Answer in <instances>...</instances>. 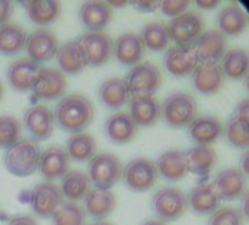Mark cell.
<instances>
[{
  "mask_svg": "<svg viewBox=\"0 0 249 225\" xmlns=\"http://www.w3.org/2000/svg\"><path fill=\"white\" fill-rule=\"evenodd\" d=\"M150 208L156 220L162 223H172L184 217L188 209L187 195L178 187H160L158 189L152 199Z\"/></svg>",
  "mask_w": 249,
  "mask_h": 225,
  "instance_id": "4",
  "label": "cell"
},
{
  "mask_svg": "<svg viewBox=\"0 0 249 225\" xmlns=\"http://www.w3.org/2000/svg\"><path fill=\"white\" fill-rule=\"evenodd\" d=\"M146 48L136 32H123L112 42V54L124 66H136L144 57Z\"/></svg>",
  "mask_w": 249,
  "mask_h": 225,
  "instance_id": "21",
  "label": "cell"
},
{
  "mask_svg": "<svg viewBox=\"0 0 249 225\" xmlns=\"http://www.w3.org/2000/svg\"><path fill=\"white\" fill-rule=\"evenodd\" d=\"M188 138L196 142V145L212 146L223 136V123L214 116H197L193 123L187 127Z\"/></svg>",
  "mask_w": 249,
  "mask_h": 225,
  "instance_id": "19",
  "label": "cell"
},
{
  "mask_svg": "<svg viewBox=\"0 0 249 225\" xmlns=\"http://www.w3.org/2000/svg\"><path fill=\"white\" fill-rule=\"evenodd\" d=\"M89 225H114L112 223H109V221H105V220H102V221H95V223H92V224Z\"/></svg>",
  "mask_w": 249,
  "mask_h": 225,
  "instance_id": "51",
  "label": "cell"
},
{
  "mask_svg": "<svg viewBox=\"0 0 249 225\" xmlns=\"http://www.w3.org/2000/svg\"><path fill=\"white\" fill-rule=\"evenodd\" d=\"M220 4V1L217 0H198L197 1V6L203 10H212V9H216L217 6Z\"/></svg>",
  "mask_w": 249,
  "mask_h": 225,
  "instance_id": "47",
  "label": "cell"
},
{
  "mask_svg": "<svg viewBox=\"0 0 249 225\" xmlns=\"http://www.w3.org/2000/svg\"><path fill=\"white\" fill-rule=\"evenodd\" d=\"M13 9H15L13 1L0 0V25L9 22V19H10V16H12V13H13Z\"/></svg>",
  "mask_w": 249,
  "mask_h": 225,
  "instance_id": "44",
  "label": "cell"
},
{
  "mask_svg": "<svg viewBox=\"0 0 249 225\" xmlns=\"http://www.w3.org/2000/svg\"><path fill=\"white\" fill-rule=\"evenodd\" d=\"M159 177L168 180V182H179L187 177L188 171V163L185 157V151L179 149H169L158 158L155 163Z\"/></svg>",
  "mask_w": 249,
  "mask_h": 225,
  "instance_id": "26",
  "label": "cell"
},
{
  "mask_svg": "<svg viewBox=\"0 0 249 225\" xmlns=\"http://www.w3.org/2000/svg\"><path fill=\"white\" fill-rule=\"evenodd\" d=\"M124 82L130 95H155L162 85V72L152 61H140L127 72Z\"/></svg>",
  "mask_w": 249,
  "mask_h": 225,
  "instance_id": "7",
  "label": "cell"
},
{
  "mask_svg": "<svg viewBox=\"0 0 249 225\" xmlns=\"http://www.w3.org/2000/svg\"><path fill=\"white\" fill-rule=\"evenodd\" d=\"M198 105L188 92H174L160 104V119L172 129H185L197 117Z\"/></svg>",
  "mask_w": 249,
  "mask_h": 225,
  "instance_id": "2",
  "label": "cell"
},
{
  "mask_svg": "<svg viewBox=\"0 0 249 225\" xmlns=\"http://www.w3.org/2000/svg\"><path fill=\"white\" fill-rule=\"evenodd\" d=\"M239 165L241 167H238L245 176H248V171H249V154L248 151H244L242 152V157H241V161H239Z\"/></svg>",
  "mask_w": 249,
  "mask_h": 225,
  "instance_id": "48",
  "label": "cell"
},
{
  "mask_svg": "<svg viewBox=\"0 0 249 225\" xmlns=\"http://www.w3.org/2000/svg\"><path fill=\"white\" fill-rule=\"evenodd\" d=\"M107 3L109 4L111 9H112V7H124V6L128 4L127 1H120V0H112V1H107Z\"/></svg>",
  "mask_w": 249,
  "mask_h": 225,
  "instance_id": "49",
  "label": "cell"
},
{
  "mask_svg": "<svg viewBox=\"0 0 249 225\" xmlns=\"http://www.w3.org/2000/svg\"><path fill=\"white\" fill-rule=\"evenodd\" d=\"M98 97L105 107H108L111 110H118L128 102L130 92H128V88H127L124 79L109 78V79H105L99 85Z\"/></svg>",
  "mask_w": 249,
  "mask_h": 225,
  "instance_id": "32",
  "label": "cell"
},
{
  "mask_svg": "<svg viewBox=\"0 0 249 225\" xmlns=\"http://www.w3.org/2000/svg\"><path fill=\"white\" fill-rule=\"evenodd\" d=\"M163 66L175 78L190 76L198 66V59L196 56L193 45H172L165 50Z\"/></svg>",
  "mask_w": 249,
  "mask_h": 225,
  "instance_id": "14",
  "label": "cell"
},
{
  "mask_svg": "<svg viewBox=\"0 0 249 225\" xmlns=\"http://www.w3.org/2000/svg\"><path fill=\"white\" fill-rule=\"evenodd\" d=\"M54 122L67 133H80L89 127L93 120L95 108L89 98L82 94H70L63 97L54 111Z\"/></svg>",
  "mask_w": 249,
  "mask_h": 225,
  "instance_id": "1",
  "label": "cell"
},
{
  "mask_svg": "<svg viewBox=\"0 0 249 225\" xmlns=\"http://www.w3.org/2000/svg\"><path fill=\"white\" fill-rule=\"evenodd\" d=\"M31 91L38 100H61L67 91V78L58 69L41 67Z\"/></svg>",
  "mask_w": 249,
  "mask_h": 225,
  "instance_id": "12",
  "label": "cell"
},
{
  "mask_svg": "<svg viewBox=\"0 0 249 225\" xmlns=\"http://www.w3.org/2000/svg\"><path fill=\"white\" fill-rule=\"evenodd\" d=\"M32 211L39 218H51L55 209L63 204V195L53 182H41L34 186L29 195Z\"/></svg>",
  "mask_w": 249,
  "mask_h": 225,
  "instance_id": "13",
  "label": "cell"
},
{
  "mask_svg": "<svg viewBox=\"0 0 249 225\" xmlns=\"http://www.w3.org/2000/svg\"><path fill=\"white\" fill-rule=\"evenodd\" d=\"M29 20L35 25L45 26L57 20L61 13V4L57 0H29L20 1Z\"/></svg>",
  "mask_w": 249,
  "mask_h": 225,
  "instance_id": "30",
  "label": "cell"
},
{
  "mask_svg": "<svg viewBox=\"0 0 249 225\" xmlns=\"http://www.w3.org/2000/svg\"><path fill=\"white\" fill-rule=\"evenodd\" d=\"M83 204V209L89 217H92L96 221H102L114 212L117 206V199L111 190L93 187L85 196Z\"/></svg>",
  "mask_w": 249,
  "mask_h": 225,
  "instance_id": "28",
  "label": "cell"
},
{
  "mask_svg": "<svg viewBox=\"0 0 249 225\" xmlns=\"http://www.w3.org/2000/svg\"><path fill=\"white\" fill-rule=\"evenodd\" d=\"M121 179L128 190L134 193H144L155 187L159 179V173L156 164L152 160L139 157L123 165Z\"/></svg>",
  "mask_w": 249,
  "mask_h": 225,
  "instance_id": "5",
  "label": "cell"
},
{
  "mask_svg": "<svg viewBox=\"0 0 249 225\" xmlns=\"http://www.w3.org/2000/svg\"><path fill=\"white\" fill-rule=\"evenodd\" d=\"M128 107V114L137 127H150L160 119V102L155 95H133Z\"/></svg>",
  "mask_w": 249,
  "mask_h": 225,
  "instance_id": "24",
  "label": "cell"
},
{
  "mask_svg": "<svg viewBox=\"0 0 249 225\" xmlns=\"http://www.w3.org/2000/svg\"><path fill=\"white\" fill-rule=\"evenodd\" d=\"M123 164L120 158L109 152L96 154L88 165V177L96 189L111 190L120 180Z\"/></svg>",
  "mask_w": 249,
  "mask_h": 225,
  "instance_id": "6",
  "label": "cell"
},
{
  "mask_svg": "<svg viewBox=\"0 0 249 225\" xmlns=\"http://www.w3.org/2000/svg\"><path fill=\"white\" fill-rule=\"evenodd\" d=\"M88 66L98 67L108 63L112 57V40L111 37L101 31V32H85L76 40Z\"/></svg>",
  "mask_w": 249,
  "mask_h": 225,
  "instance_id": "10",
  "label": "cell"
},
{
  "mask_svg": "<svg viewBox=\"0 0 249 225\" xmlns=\"http://www.w3.org/2000/svg\"><path fill=\"white\" fill-rule=\"evenodd\" d=\"M105 136L115 145H124L131 142L137 135V124L128 113H115L109 116L104 123Z\"/></svg>",
  "mask_w": 249,
  "mask_h": 225,
  "instance_id": "25",
  "label": "cell"
},
{
  "mask_svg": "<svg viewBox=\"0 0 249 225\" xmlns=\"http://www.w3.org/2000/svg\"><path fill=\"white\" fill-rule=\"evenodd\" d=\"M185 157L188 171L198 177H207L217 163V154L212 146L194 145L185 151Z\"/></svg>",
  "mask_w": 249,
  "mask_h": 225,
  "instance_id": "31",
  "label": "cell"
},
{
  "mask_svg": "<svg viewBox=\"0 0 249 225\" xmlns=\"http://www.w3.org/2000/svg\"><path fill=\"white\" fill-rule=\"evenodd\" d=\"M220 198L210 182H201L187 195V205L196 215H210L220 208Z\"/></svg>",
  "mask_w": 249,
  "mask_h": 225,
  "instance_id": "22",
  "label": "cell"
},
{
  "mask_svg": "<svg viewBox=\"0 0 249 225\" xmlns=\"http://www.w3.org/2000/svg\"><path fill=\"white\" fill-rule=\"evenodd\" d=\"M171 41L175 45H193L204 32V18L196 10H187L182 15L172 18L168 25Z\"/></svg>",
  "mask_w": 249,
  "mask_h": 225,
  "instance_id": "8",
  "label": "cell"
},
{
  "mask_svg": "<svg viewBox=\"0 0 249 225\" xmlns=\"http://www.w3.org/2000/svg\"><path fill=\"white\" fill-rule=\"evenodd\" d=\"M70 165V158L61 146H48L39 154L38 168L39 174L45 179V182H54L61 179Z\"/></svg>",
  "mask_w": 249,
  "mask_h": 225,
  "instance_id": "17",
  "label": "cell"
},
{
  "mask_svg": "<svg viewBox=\"0 0 249 225\" xmlns=\"http://www.w3.org/2000/svg\"><path fill=\"white\" fill-rule=\"evenodd\" d=\"M144 48H149L150 51H165L169 48L171 44V37L168 31V25L159 20H152L147 22L140 34H139Z\"/></svg>",
  "mask_w": 249,
  "mask_h": 225,
  "instance_id": "35",
  "label": "cell"
},
{
  "mask_svg": "<svg viewBox=\"0 0 249 225\" xmlns=\"http://www.w3.org/2000/svg\"><path fill=\"white\" fill-rule=\"evenodd\" d=\"M66 152L69 158H71L76 163H85L90 161L96 155V142L93 136H90L86 132L70 135V138L66 142Z\"/></svg>",
  "mask_w": 249,
  "mask_h": 225,
  "instance_id": "37",
  "label": "cell"
},
{
  "mask_svg": "<svg viewBox=\"0 0 249 225\" xmlns=\"http://www.w3.org/2000/svg\"><path fill=\"white\" fill-rule=\"evenodd\" d=\"M22 124L29 133L31 141L42 142L53 136L54 133V114L53 110L44 104H34L28 107L22 117Z\"/></svg>",
  "mask_w": 249,
  "mask_h": 225,
  "instance_id": "9",
  "label": "cell"
},
{
  "mask_svg": "<svg viewBox=\"0 0 249 225\" xmlns=\"http://www.w3.org/2000/svg\"><path fill=\"white\" fill-rule=\"evenodd\" d=\"M220 201L233 202L242 198L247 192V176L238 167L220 170L212 182Z\"/></svg>",
  "mask_w": 249,
  "mask_h": 225,
  "instance_id": "15",
  "label": "cell"
},
{
  "mask_svg": "<svg viewBox=\"0 0 249 225\" xmlns=\"http://www.w3.org/2000/svg\"><path fill=\"white\" fill-rule=\"evenodd\" d=\"M41 149L31 139H20L13 146L7 148L3 155L6 170L16 177H28L38 168Z\"/></svg>",
  "mask_w": 249,
  "mask_h": 225,
  "instance_id": "3",
  "label": "cell"
},
{
  "mask_svg": "<svg viewBox=\"0 0 249 225\" xmlns=\"http://www.w3.org/2000/svg\"><path fill=\"white\" fill-rule=\"evenodd\" d=\"M58 189L63 195V199L77 204L79 201H83L90 190V180L88 174L80 170H69L60 179Z\"/></svg>",
  "mask_w": 249,
  "mask_h": 225,
  "instance_id": "29",
  "label": "cell"
},
{
  "mask_svg": "<svg viewBox=\"0 0 249 225\" xmlns=\"http://www.w3.org/2000/svg\"><path fill=\"white\" fill-rule=\"evenodd\" d=\"M188 7H190V1L187 0H165V1H160V6H159L162 13L171 18H177L182 15L184 12L188 10Z\"/></svg>",
  "mask_w": 249,
  "mask_h": 225,
  "instance_id": "42",
  "label": "cell"
},
{
  "mask_svg": "<svg viewBox=\"0 0 249 225\" xmlns=\"http://www.w3.org/2000/svg\"><path fill=\"white\" fill-rule=\"evenodd\" d=\"M6 225H38V223L29 215H18V217L10 218Z\"/></svg>",
  "mask_w": 249,
  "mask_h": 225,
  "instance_id": "46",
  "label": "cell"
},
{
  "mask_svg": "<svg viewBox=\"0 0 249 225\" xmlns=\"http://www.w3.org/2000/svg\"><path fill=\"white\" fill-rule=\"evenodd\" d=\"M216 23L225 37H238L248 26V15L241 4L229 3L217 13Z\"/></svg>",
  "mask_w": 249,
  "mask_h": 225,
  "instance_id": "27",
  "label": "cell"
},
{
  "mask_svg": "<svg viewBox=\"0 0 249 225\" xmlns=\"http://www.w3.org/2000/svg\"><path fill=\"white\" fill-rule=\"evenodd\" d=\"M191 79L194 88L203 95H214L225 85V75L219 63H198Z\"/></svg>",
  "mask_w": 249,
  "mask_h": 225,
  "instance_id": "23",
  "label": "cell"
},
{
  "mask_svg": "<svg viewBox=\"0 0 249 225\" xmlns=\"http://www.w3.org/2000/svg\"><path fill=\"white\" fill-rule=\"evenodd\" d=\"M3 94H4V88H3V83H1V81H0V101H1V98H3Z\"/></svg>",
  "mask_w": 249,
  "mask_h": 225,
  "instance_id": "52",
  "label": "cell"
},
{
  "mask_svg": "<svg viewBox=\"0 0 249 225\" xmlns=\"http://www.w3.org/2000/svg\"><path fill=\"white\" fill-rule=\"evenodd\" d=\"M26 31L22 25L15 22H7L0 25V54L15 56L20 53L25 47Z\"/></svg>",
  "mask_w": 249,
  "mask_h": 225,
  "instance_id": "36",
  "label": "cell"
},
{
  "mask_svg": "<svg viewBox=\"0 0 249 225\" xmlns=\"http://www.w3.org/2000/svg\"><path fill=\"white\" fill-rule=\"evenodd\" d=\"M245 217L238 208L225 206L209 215L207 225H244Z\"/></svg>",
  "mask_w": 249,
  "mask_h": 225,
  "instance_id": "41",
  "label": "cell"
},
{
  "mask_svg": "<svg viewBox=\"0 0 249 225\" xmlns=\"http://www.w3.org/2000/svg\"><path fill=\"white\" fill-rule=\"evenodd\" d=\"M223 135L232 148L247 151L249 146V122L232 116L226 126H223Z\"/></svg>",
  "mask_w": 249,
  "mask_h": 225,
  "instance_id": "38",
  "label": "cell"
},
{
  "mask_svg": "<svg viewBox=\"0 0 249 225\" xmlns=\"http://www.w3.org/2000/svg\"><path fill=\"white\" fill-rule=\"evenodd\" d=\"M219 64L225 78L228 76L233 81H242L248 76L249 72L248 51L241 47L228 50Z\"/></svg>",
  "mask_w": 249,
  "mask_h": 225,
  "instance_id": "34",
  "label": "cell"
},
{
  "mask_svg": "<svg viewBox=\"0 0 249 225\" xmlns=\"http://www.w3.org/2000/svg\"><path fill=\"white\" fill-rule=\"evenodd\" d=\"M39 64L29 60L28 57H20L13 60L6 69V79L13 91L28 92L32 89L34 82L39 72Z\"/></svg>",
  "mask_w": 249,
  "mask_h": 225,
  "instance_id": "18",
  "label": "cell"
},
{
  "mask_svg": "<svg viewBox=\"0 0 249 225\" xmlns=\"http://www.w3.org/2000/svg\"><path fill=\"white\" fill-rule=\"evenodd\" d=\"M233 116L235 117H239V119H244V120H248L249 122V100L248 98H244L241 102L236 104L235 110H233Z\"/></svg>",
  "mask_w": 249,
  "mask_h": 225,
  "instance_id": "45",
  "label": "cell"
},
{
  "mask_svg": "<svg viewBox=\"0 0 249 225\" xmlns=\"http://www.w3.org/2000/svg\"><path fill=\"white\" fill-rule=\"evenodd\" d=\"M22 124L13 116H0V148L7 149L20 141Z\"/></svg>",
  "mask_w": 249,
  "mask_h": 225,
  "instance_id": "40",
  "label": "cell"
},
{
  "mask_svg": "<svg viewBox=\"0 0 249 225\" xmlns=\"http://www.w3.org/2000/svg\"><path fill=\"white\" fill-rule=\"evenodd\" d=\"M133 7L142 13H150V12H155L159 9L160 6V1H156V0H147V1H143V0H139V1H133L131 3Z\"/></svg>",
  "mask_w": 249,
  "mask_h": 225,
  "instance_id": "43",
  "label": "cell"
},
{
  "mask_svg": "<svg viewBox=\"0 0 249 225\" xmlns=\"http://www.w3.org/2000/svg\"><path fill=\"white\" fill-rule=\"evenodd\" d=\"M77 16H79L80 23L89 32H101L112 20L114 12L107 1L90 0V1H85L80 4Z\"/></svg>",
  "mask_w": 249,
  "mask_h": 225,
  "instance_id": "20",
  "label": "cell"
},
{
  "mask_svg": "<svg viewBox=\"0 0 249 225\" xmlns=\"http://www.w3.org/2000/svg\"><path fill=\"white\" fill-rule=\"evenodd\" d=\"M51 225H86V212L76 202H63L51 215Z\"/></svg>",
  "mask_w": 249,
  "mask_h": 225,
  "instance_id": "39",
  "label": "cell"
},
{
  "mask_svg": "<svg viewBox=\"0 0 249 225\" xmlns=\"http://www.w3.org/2000/svg\"><path fill=\"white\" fill-rule=\"evenodd\" d=\"M55 59L60 67L58 70L64 75H77L88 66L77 41H67L58 45Z\"/></svg>",
  "mask_w": 249,
  "mask_h": 225,
  "instance_id": "33",
  "label": "cell"
},
{
  "mask_svg": "<svg viewBox=\"0 0 249 225\" xmlns=\"http://www.w3.org/2000/svg\"><path fill=\"white\" fill-rule=\"evenodd\" d=\"M140 225H168L165 224V223H162V221H159V220H147V221H144L143 224Z\"/></svg>",
  "mask_w": 249,
  "mask_h": 225,
  "instance_id": "50",
  "label": "cell"
},
{
  "mask_svg": "<svg viewBox=\"0 0 249 225\" xmlns=\"http://www.w3.org/2000/svg\"><path fill=\"white\" fill-rule=\"evenodd\" d=\"M23 50L26 51L28 59L36 64L47 63L57 54L58 38L53 31L47 28H38L26 35Z\"/></svg>",
  "mask_w": 249,
  "mask_h": 225,
  "instance_id": "11",
  "label": "cell"
},
{
  "mask_svg": "<svg viewBox=\"0 0 249 225\" xmlns=\"http://www.w3.org/2000/svg\"><path fill=\"white\" fill-rule=\"evenodd\" d=\"M198 63H220L228 51V38L217 29L203 32L193 44Z\"/></svg>",
  "mask_w": 249,
  "mask_h": 225,
  "instance_id": "16",
  "label": "cell"
}]
</instances>
